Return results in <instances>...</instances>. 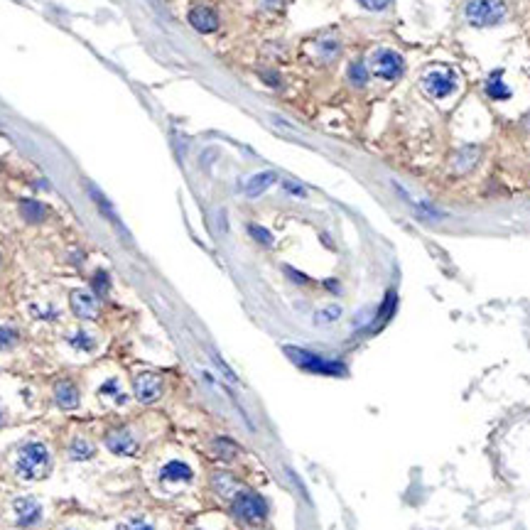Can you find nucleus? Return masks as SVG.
Masks as SVG:
<instances>
[{
    "label": "nucleus",
    "instance_id": "obj_13",
    "mask_svg": "<svg viewBox=\"0 0 530 530\" xmlns=\"http://www.w3.org/2000/svg\"><path fill=\"white\" fill-rule=\"evenodd\" d=\"M189 22H192V27L199 32H214L216 27H219V17H216V13L206 6L194 8V10L189 13Z\"/></svg>",
    "mask_w": 530,
    "mask_h": 530
},
{
    "label": "nucleus",
    "instance_id": "obj_22",
    "mask_svg": "<svg viewBox=\"0 0 530 530\" xmlns=\"http://www.w3.org/2000/svg\"><path fill=\"white\" fill-rule=\"evenodd\" d=\"M341 317V307L339 305H329L324 307V310H320L315 315V322L317 324H331V322H336Z\"/></svg>",
    "mask_w": 530,
    "mask_h": 530
},
{
    "label": "nucleus",
    "instance_id": "obj_33",
    "mask_svg": "<svg viewBox=\"0 0 530 530\" xmlns=\"http://www.w3.org/2000/svg\"><path fill=\"white\" fill-rule=\"evenodd\" d=\"M3 422H6V413L0 410V427H3Z\"/></svg>",
    "mask_w": 530,
    "mask_h": 530
},
{
    "label": "nucleus",
    "instance_id": "obj_9",
    "mask_svg": "<svg viewBox=\"0 0 530 530\" xmlns=\"http://www.w3.org/2000/svg\"><path fill=\"white\" fill-rule=\"evenodd\" d=\"M106 447L118 457H130L138 450V437L130 427H118V430H110L106 435Z\"/></svg>",
    "mask_w": 530,
    "mask_h": 530
},
{
    "label": "nucleus",
    "instance_id": "obj_27",
    "mask_svg": "<svg viewBox=\"0 0 530 530\" xmlns=\"http://www.w3.org/2000/svg\"><path fill=\"white\" fill-rule=\"evenodd\" d=\"M214 447L221 452V457H224V459H231V457H234L236 452H238V447H236L231 440H216V442H214Z\"/></svg>",
    "mask_w": 530,
    "mask_h": 530
},
{
    "label": "nucleus",
    "instance_id": "obj_31",
    "mask_svg": "<svg viewBox=\"0 0 530 530\" xmlns=\"http://www.w3.org/2000/svg\"><path fill=\"white\" fill-rule=\"evenodd\" d=\"M214 361H216V366H219V368H221V371H224V375H226V378H229V380H236L234 371H231V368H229V366H226V364H224V361H221V356H216V354H214Z\"/></svg>",
    "mask_w": 530,
    "mask_h": 530
},
{
    "label": "nucleus",
    "instance_id": "obj_7",
    "mask_svg": "<svg viewBox=\"0 0 530 530\" xmlns=\"http://www.w3.org/2000/svg\"><path fill=\"white\" fill-rule=\"evenodd\" d=\"M13 518H15L17 528H35L45 518V508L35 496H17L10 503Z\"/></svg>",
    "mask_w": 530,
    "mask_h": 530
},
{
    "label": "nucleus",
    "instance_id": "obj_23",
    "mask_svg": "<svg viewBox=\"0 0 530 530\" xmlns=\"http://www.w3.org/2000/svg\"><path fill=\"white\" fill-rule=\"evenodd\" d=\"M349 79H351V84H356V86H366V81H368V69H366L364 64H351Z\"/></svg>",
    "mask_w": 530,
    "mask_h": 530
},
{
    "label": "nucleus",
    "instance_id": "obj_30",
    "mask_svg": "<svg viewBox=\"0 0 530 530\" xmlns=\"http://www.w3.org/2000/svg\"><path fill=\"white\" fill-rule=\"evenodd\" d=\"M285 189L290 192V194H295V196H307V192H305V187H300V185H295V182H285Z\"/></svg>",
    "mask_w": 530,
    "mask_h": 530
},
{
    "label": "nucleus",
    "instance_id": "obj_18",
    "mask_svg": "<svg viewBox=\"0 0 530 530\" xmlns=\"http://www.w3.org/2000/svg\"><path fill=\"white\" fill-rule=\"evenodd\" d=\"M486 94L496 101L510 99V89L503 84V74H501V71H494V74L489 76V81H486Z\"/></svg>",
    "mask_w": 530,
    "mask_h": 530
},
{
    "label": "nucleus",
    "instance_id": "obj_15",
    "mask_svg": "<svg viewBox=\"0 0 530 530\" xmlns=\"http://www.w3.org/2000/svg\"><path fill=\"white\" fill-rule=\"evenodd\" d=\"M66 344H69L76 354H91V351L96 349V336L86 329H76L66 336Z\"/></svg>",
    "mask_w": 530,
    "mask_h": 530
},
{
    "label": "nucleus",
    "instance_id": "obj_16",
    "mask_svg": "<svg viewBox=\"0 0 530 530\" xmlns=\"http://www.w3.org/2000/svg\"><path fill=\"white\" fill-rule=\"evenodd\" d=\"M96 457V447L91 445L86 437H74V440L69 442V459L71 461H89Z\"/></svg>",
    "mask_w": 530,
    "mask_h": 530
},
{
    "label": "nucleus",
    "instance_id": "obj_10",
    "mask_svg": "<svg viewBox=\"0 0 530 530\" xmlns=\"http://www.w3.org/2000/svg\"><path fill=\"white\" fill-rule=\"evenodd\" d=\"M133 390L141 403H155L162 395V378L155 373H141L133 380Z\"/></svg>",
    "mask_w": 530,
    "mask_h": 530
},
{
    "label": "nucleus",
    "instance_id": "obj_17",
    "mask_svg": "<svg viewBox=\"0 0 530 530\" xmlns=\"http://www.w3.org/2000/svg\"><path fill=\"white\" fill-rule=\"evenodd\" d=\"M99 393H101V398L115 403V406H125V403H128V395H125V390L120 388V380L118 378L103 380V385H101Z\"/></svg>",
    "mask_w": 530,
    "mask_h": 530
},
{
    "label": "nucleus",
    "instance_id": "obj_34",
    "mask_svg": "<svg viewBox=\"0 0 530 530\" xmlns=\"http://www.w3.org/2000/svg\"><path fill=\"white\" fill-rule=\"evenodd\" d=\"M69 530H71V528H69Z\"/></svg>",
    "mask_w": 530,
    "mask_h": 530
},
{
    "label": "nucleus",
    "instance_id": "obj_8",
    "mask_svg": "<svg viewBox=\"0 0 530 530\" xmlns=\"http://www.w3.org/2000/svg\"><path fill=\"white\" fill-rule=\"evenodd\" d=\"M234 513L245 523H260L268 513V503L258 494H238L234 499Z\"/></svg>",
    "mask_w": 530,
    "mask_h": 530
},
{
    "label": "nucleus",
    "instance_id": "obj_11",
    "mask_svg": "<svg viewBox=\"0 0 530 530\" xmlns=\"http://www.w3.org/2000/svg\"><path fill=\"white\" fill-rule=\"evenodd\" d=\"M71 310L81 320H96L99 317V297L89 290H74L71 292Z\"/></svg>",
    "mask_w": 530,
    "mask_h": 530
},
{
    "label": "nucleus",
    "instance_id": "obj_1",
    "mask_svg": "<svg viewBox=\"0 0 530 530\" xmlns=\"http://www.w3.org/2000/svg\"><path fill=\"white\" fill-rule=\"evenodd\" d=\"M50 466H52V452L42 440H27L17 447L13 469H15V474L20 476L22 481L45 479Z\"/></svg>",
    "mask_w": 530,
    "mask_h": 530
},
{
    "label": "nucleus",
    "instance_id": "obj_14",
    "mask_svg": "<svg viewBox=\"0 0 530 530\" xmlns=\"http://www.w3.org/2000/svg\"><path fill=\"white\" fill-rule=\"evenodd\" d=\"M275 180H278L275 172H271V170L258 172V175H253L248 182H245V194H248V196H260L265 189H268V187L275 185Z\"/></svg>",
    "mask_w": 530,
    "mask_h": 530
},
{
    "label": "nucleus",
    "instance_id": "obj_32",
    "mask_svg": "<svg viewBox=\"0 0 530 530\" xmlns=\"http://www.w3.org/2000/svg\"><path fill=\"white\" fill-rule=\"evenodd\" d=\"M280 3H282V0H265V6H268V8H278Z\"/></svg>",
    "mask_w": 530,
    "mask_h": 530
},
{
    "label": "nucleus",
    "instance_id": "obj_29",
    "mask_svg": "<svg viewBox=\"0 0 530 530\" xmlns=\"http://www.w3.org/2000/svg\"><path fill=\"white\" fill-rule=\"evenodd\" d=\"M361 6L366 8V10H373V13H378V10H385V8L393 3V0H359Z\"/></svg>",
    "mask_w": 530,
    "mask_h": 530
},
{
    "label": "nucleus",
    "instance_id": "obj_2",
    "mask_svg": "<svg viewBox=\"0 0 530 530\" xmlns=\"http://www.w3.org/2000/svg\"><path fill=\"white\" fill-rule=\"evenodd\" d=\"M508 8L503 0H466L464 6V17L469 25L474 27H491L499 25L506 17Z\"/></svg>",
    "mask_w": 530,
    "mask_h": 530
},
{
    "label": "nucleus",
    "instance_id": "obj_4",
    "mask_svg": "<svg viewBox=\"0 0 530 530\" xmlns=\"http://www.w3.org/2000/svg\"><path fill=\"white\" fill-rule=\"evenodd\" d=\"M422 89H425L430 96H435V99H445V96L454 94V89H457L454 69L442 66V64L430 66V69L422 74Z\"/></svg>",
    "mask_w": 530,
    "mask_h": 530
},
{
    "label": "nucleus",
    "instance_id": "obj_12",
    "mask_svg": "<svg viewBox=\"0 0 530 530\" xmlns=\"http://www.w3.org/2000/svg\"><path fill=\"white\" fill-rule=\"evenodd\" d=\"M79 388H76L74 383H69V380H59V383L55 385V403L62 408V410H74V408H79Z\"/></svg>",
    "mask_w": 530,
    "mask_h": 530
},
{
    "label": "nucleus",
    "instance_id": "obj_26",
    "mask_svg": "<svg viewBox=\"0 0 530 530\" xmlns=\"http://www.w3.org/2000/svg\"><path fill=\"white\" fill-rule=\"evenodd\" d=\"M32 315H35L37 320H57V317H59V312H57V307L32 305Z\"/></svg>",
    "mask_w": 530,
    "mask_h": 530
},
{
    "label": "nucleus",
    "instance_id": "obj_20",
    "mask_svg": "<svg viewBox=\"0 0 530 530\" xmlns=\"http://www.w3.org/2000/svg\"><path fill=\"white\" fill-rule=\"evenodd\" d=\"M20 214L25 216L27 221H42L47 216V206L42 204V201L25 199V201H20Z\"/></svg>",
    "mask_w": 530,
    "mask_h": 530
},
{
    "label": "nucleus",
    "instance_id": "obj_24",
    "mask_svg": "<svg viewBox=\"0 0 530 530\" xmlns=\"http://www.w3.org/2000/svg\"><path fill=\"white\" fill-rule=\"evenodd\" d=\"M17 341V331L10 327H0V349H10Z\"/></svg>",
    "mask_w": 530,
    "mask_h": 530
},
{
    "label": "nucleus",
    "instance_id": "obj_21",
    "mask_svg": "<svg viewBox=\"0 0 530 530\" xmlns=\"http://www.w3.org/2000/svg\"><path fill=\"white\" fill-rule=\"evenodd\" d=\"M115 530H155V523H150L143 515H133V518H125L115 525Z\"/></svg>",
    "mask_w": 530,
    "mask_h": 530
},
{
    "label": "nucleus",
    "instance_id": "obj_6",
    "mask_svg": "<svg viewBox=\"0 0 530 530\" xmlns=\"http://www.w3.org/2000/svg\"><path fill=\"white\" fill-rule=\"evenodd\" d=\"M371 74H375L378 79H398L406 71V62L395 50H375L368 59Z\"/></svg>",
    "mask_w": 530,
    "mask_h": 530
},
{
    "label": "nucleus",
    "instance_id": "obj_19",
    "mask_svg": "<svg viewBox=\"0 0 530 530\" xmlns=\"http://www.w3.org/2000/svg\"><path fill=\"white\" fill-rule=\"evenodd\" d=\"M214 489L219 491L224 499H236V491H238V481L234 479L231 474H226V471H219V474H214Z\"/></svg>",
    "mask_w": 530,
    "mask_h": 530
},
{
    "label": "nucleus",
    "instance_id": "obj_25",
    "mask_svg": "<svg viewBox=\"0 0 530 530\" xmlns=\"http://www.w3.org/2000/svg\"><path fill=\"white\" fill-rule=\"evenodd\" d=\"M108 292V275H106V271H99L94 275V295H106Z\"/></svg>",
    "mask_w": 530,
    "mask_h": 530
},
{
    "label": "nucleus",
    "instance_id": "obj_5",
    "mask_svg": "<svg viewBox=\"0 0 530 530\" xmlns=\"http://www.w3.org/2000/svg\"><path fill=\"white\" fill-rule=\"evenodd\" d=\"M194 481V469H192L187 461L182 459H170L160 466L157 471V484L165 491H175V489H185Z\"/></svg>",
    "mask_w": 530,
    "mask_h": 530
},
{
    "label": "nucleus",
    "instance_id": "obj_3",
    "mask_svg": "<svg viewBox=\"0 0 530 530\" xmlns=\"http://www.w3.org/2000/svg\"><path fill=\"white\" fill-rule=\"evenodd\" d=\"M285 354L290 356L300 368L310 371V373H317V375H344L346 373V366L339 364V361H329L324 359V356L312 354V351L297 349V346H285Z\"/></svg>",
    "mask_w": 530,
    "mask_h": 530
},
{
    "label": "nucleus",
    "instance_id": "obj_28",
    "mask_svg": "<svg viewBox=\"0 0 530 530\" xmlns=\"http://www.w3.org/2000/svg\"><path fill=\"white\" fill-rule=\"evenodd\" d=\"M248 231H250V236H253V238H258L260 241V243H265V245H271L273 243V234H271V231H265L263 229V226H248Z\"/></svg>",
    "mask_w": 530,
    "mask_h": 530
}]
</instances>
